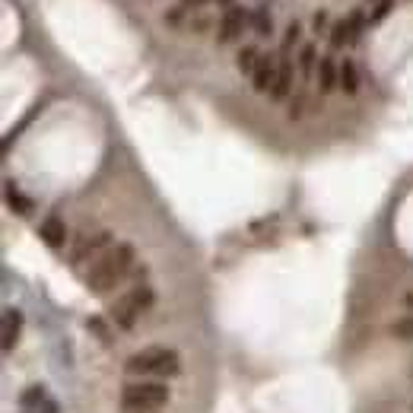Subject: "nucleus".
<instances>
[{"instance_id": "28", "label": "nucleus", "mask_w": 413, "mask_h": 413, "mask_svg": "<svg viewBox=\"0 0 413 413\" xmlns=\"http://www.w3.org/2000/svg\"><path fill=\"white\" fill-rule=\"evenodd\" d=\"M128 413H159V410H128Z\"/></svg>"}, {"instance_id": "19", "label": "nucleus", "mask_w": 413, "mask_h": 413, "mask_svg": "<svg viewBox=\"0 0 413 413\" xmlns=\"http://www.w3.org/2000/svg\"><path fill=\"white\" fill-rule=\"evenodd\" d=\"M344 45H350V23L340 19V23H334V29H330V48H344Z\"/></svg>"}, {"instance_id": "12", "label": "nucleus", "mask_w": 413, "mask_h": 413, "mask_svg": "<svg viewBox=\"0 0 413 413\" xmlns=\"http://www.w3.org/2000/svg\"><path fill=\"white\" fill-rule=\"evenodd\" d=\"M340 90H344L346 96H356V92H360V70H356L353 60H344V64H340Z\"/></svg>"}, {"instance_id": "23", "label": "nucleus", "mask_w": 413, "mask_h": 413, "mask_svg": "<svg viewBox=\"0 0 413 413\" xmlns=\"http://www.w3.org/2000/svg\"><path fill=\"white\" fill-rule=\"evenodd\" d=\"M90 330H96V334L106 340V344L112 340V334H108V328H106V321H102V318H90Z\"/></svg>"}, {"instance_id": "7", "label": "nucleus", "mask_w": 413, "mask_h": 413, "mask_svg": "<svg viewBox=\"0 0 413 413\" xmlns=\"http://www.w3.org/2000/svg\"><path fill=\"white\" fill-rule=\"evenodd\" d=\"M293 74H296V64H293V58H289V51H280L277 80H273V90H271L273 102H283V99H289V92H293Z\"/></svg>"}, {"instance_id": "13", "label": "nucleus", "mask_w": 413, "mask_h": 413, "mask_svg": "<svg viewBox=\"0 0 413 413\" xmlns=\"http://www.w3.org/2000/svg\"><path fill=\"white\" fill-rule=\"evenodd\" d=\"M7 207H10V210H16L19 217H29V213H32V201L19 188H16L13 181H7Z\"/></svg>"}, {"instance_id": "24", "label": "nucleus", "mask_w": 413, "mask_h": 413, "mask_svg": "<svg viewBox=\"0 0 413 413\" xmlns=\"http://www.w3.org/2000/svg\"><path fill=\"white\" fill-rule=\"evenodd\" d=\"M324 23H328V13L321 10V13H315V32H321V29H324Z\"/></svg>"}, {"instance_id": "5", "label": "nucleus", "mask_w": 413, "mask_h": 413, "mask_svg": "<svg viewBox=\"0 0 413 413\" xmlns=\"http://www.w3.org/2000/svg\"><path fill=\"white\" fill-rule=\"evenodd\" d=\"M248 10L239 7V3H233L229 10H223V16H219V29H217V42L219 45H229V42H235V38L245 32L248 26Z\"/></svg>"}, {"instance_id": "26", "label": "nucleus", "mask_w": 413, "mask_h": 413, "mask_svg": "<svg viewBox=\"0 0 413 413\" xmlns=\"http://www.w3.org/2000/svg\"><path fill=\"white\" fill-rule=\"evenodd\" d=\"M404 302H407V308L413 312V293H407V299H404Z\"/></svg>"}, {"instance_id": "6", "label": "nucleus", "mask_w": 413, "mask_h": 413, "mask_svg": "<svg viewBox=\"0 0 413 413\" xmlns=\"http://www.w3.org/2000/svg\"><path fill=\"white\" fill-rule=\"evenodd\" d=\"M112 245V233L108 229H102V233H92V235H80V239L74 242V248H70V264H76L80 267L83 261H90L92 255H99L102 248Z\"/></svg>"}, {"instance_id": "14", "label": "nucleus", "mask_w": 413, "mask_h": 413, "mask_svg": "<svg viewBox=\"0 0 413 413\" xmlns=\"http://www.w3.org/2000/svg\"><path fill=\"white\" fill-rule=\"evenodd\" d=\"M318 51H315V45H302L299 48V74L305 76V80H312V76L318 74Z\"/></svg>"}, {"instance_id": "22", "label": "nucleus", "mask_w": 413, "mask_h": 413, "mask_svg": "<svg viewBox=\"0 0 413 413\" xmlns=\"http://www.w3.org/2000/svg\"><path fill=\"white\" fill-rule=\"evenodd\" d=\"M299 35H302V26H299V23H289V26H286L283 48H280V51H293V45L299 42Z\"/></svg>"}, {"instance_id": "21", "label": "nucleus", "mask_w": 413, "mask_h": 413, "mask_svg": "<svg viewBox=\"0 0 413 413\" xmlns=\"http://www.w3.org/2000/svg\"><path fill=\"white\" fill-rule=\"evenodd\" d=\"M391 334L401 337V340H413V315H407V318H401V321L391 324Z\"/></svg>"}, {"instance_id": "29", "label": "nucleus", "mask_w": 413, "mask_h": 413, "mask_svg": "<svg viewBox=\"0 0 413 413\" xmlns=\"http://www.w3.org/2000/svg\"><path fill=\"white\" fill-rule=\"evenodd\" d=\"M410 378H413V372H410Z\"/></svg>"}, {"instance_id": "18", "label": "nucleus", "mask_w": 413, "mask_h": 413, "mask_svg": "<svg viewBox=\"0 0 413 413\" xmlns=\"http://www.w3.org/2000/svg\"><path fill=\"white\" fill-rule=\"evenodd\" d=\"M346 23H350V45H360L362 29H366V26H369L366 13H362V10H353V13H350V19H346Z\"/></svg>"}, {"instance_id": "8", "label": "nucleus", "mask_w": 413, "mask_h": 413, "mask_svg": "<svg viewBox=\"0 0 413 413\" xmlns=\"http://www.w3.org/2000/svg\"><path fill=\"white\" fill-rule=\"evenodd\" d=\"M38 235H42V242H45L48 248L60 251V248L67 245V223H64L58 213H51V217L42 219V226H38Z\"/></svg>"}, {"instance_id": "15", "label": "nucleus", "mask_w": 413, "mask_h": 413, "mask_svg": "<svg viewBox=\"0 0 413 413\" xmlns=\"http://www.w3.org/2000/svg\"><path fill=\"white\" fill-rule=\"evenodd\" d=\"M258 60H261L258 48H255V45H245V48L239 51V58H235V67H239V74L251 76V74H255V67H258Z\"/></svg>"}, {"instance_id": "11", "label": "nucleus", "mask_w": 413, "mask_h": 413, "mask_svg": "<svg viewBox=\"0 0 413 413\" xmlns=\"http://www.w3.org/2000/svg\"><path fill=\"white\" fill-rule=\"evenodd\" d=\"M19 334H23V315H19L16 308H7V312H3V353L13 350Z\"/></svg>"}, {"instance_id": "17", "label": "nucleus", "mask_w": 413, "mask_h": 413, "mask_svg": "<svg viewBox=\"0 0 413 413\" xmlns=\"http://www.w3.org/2000/svg\"><path fill=\"white\" fill-rule=\"evenodd\" d=\"M251 26H255L258 38H271V32H273V19H271V10H267V7H258L255 13H251Z\"/></svg>"}, {"instance_id": "2", "label": "nucleus", "mask_w": 413, "mask_h": 413, "mask_svg": "<svg viewBox=\"0 0 413 413\" xmlns=\"http://www.w3.org/2000/svg\"><path fill=\"white\" fill-rule=\"evenodd\" d=\"M124 372L134 378H175L181 376V356L175 350H165V346H153V350H140V353L128 356L124 362Z\"/></svg>"}, {"instance_id": "3", "label": "nucleus", "mask_w": 413, "mask_h": 413, "mask_svg": "<svg viewBox=\"0 0 413 413\" xmlns=\"http://www.w3.org/2000/svg\"><path fill=\"white\" fill-rule=\"evenodd\" d=\"M156 302V293H153V286L146 283H137L134 289H128L124 296H118V299L112 302V308H108V318H112L115 328L121 330H134L137 318L146 312V308Z\"/></svg>"}, {"instance_id": "25", "label": "nucleus", "mask_w": 413, "mask_h": 413, "mask_svg": "<svg viewBox=\"0 0 413 413\" xmlns=\"http://www.w3.org/2000/svg\"><path fill=\"white\" fill-rule=\"evenodd\" d=\"M203 3H210V0H181V7H194V10H201Z\"/></svg>"}, {"instance_id": "20", "label": "nucleus", "mask_w": 413, "mask_h": 413, "mask_svg": "<svg viewBox=\"0 0 413 413\" xmlns=\"http://www.w3.org/2000/svg\"><path fill=\"white\" fill-rule=\"evenodd\" d=\"M394 10V0H378L376 3V10L369 13V26H378L382 19H388V13Z\"/></svg>"}, {"instance_id": "16", "label": "nucleus", "mask_w": 413, "mask_h": 413, "mask_svg": "<svg viewBox=\"0 0 413 413\" xmlns=\"http://www.w3.org/2000/svg\"><path fill=\"white\" fill-rule=\"evenodd\" d=\"M19 401H23V407H38V413H54V404L48 401V394L42 388H29Z\"/></svg>"}, {"instance_id": "4", "label": "nucleus", "mask_w": 413, "mask_h": 413, "mask_svg": "<svg viewBox=\"0 0 413 413\" xmlns=\"http://www.w3.org/2000/svg\"><path fill=\"white\" fill-rule=\"evenodd\" d=\"M172 398L169 394V385L153 382V378H137L121 388V404L124 410H159L165 401Z\"/></svg>"}, {"instance_id": "27", "label": "nucleus", "mask_w": 413, "mask_h": 413, "mask_svg": "<svg viewBox=\"0 0 413 413\" xmlns=\"http://www.w3.org/2000/svg\"><path fill=\"white\" fill-rule=\"evenodd\" d=\"M217 3H219V7H226V10L233 7V0H217Z\"/></svg>"}, {"instance_id": "9", "label": "nucleus", "mask_w": 413, "mask_h": 413, "mask_svg": "<svg viewBox=\"0 0 413 413\" xmlns=\"http://www.w3.org/2000/svg\"><path fill=\"white\" fill-rule=\"evenodd\" d=\"M277 60L280 58H273V54H261L255 74H251V83H255L258 92H271L273 90V80H277Z\"/></svg>"}, {"instance_id": "10", "label": "nucleus", "mask_w": 413, "mask_h": 413, "mask_svg": "<svg viewBox=\"0 0 413 413\" xmlns=\"http://www.w3.org/2000/svg\"><path fill=\"white\" fill-rule=\"evenodd\" d=\"M318 90H321V96H328V92H334L340 86V64L330 54H324L321 60H318Z\"/></svg>"}, {"instance_id": "1", "label": "nucleus", "mask_w": 413, "mask_h": 413, "mask_svg": "<svg viewBox=\"0 0 413 413\" xmlns=\"http://www.w3.org/2000/svg\"><path fill=\"white\" fill-rule=\"evenodd\" d=\"M134 273V245L121 242V245H112L108 251L96 258L90 264V273H86V286H90L96 296L112 293L121 280H128Z\"/></svg>"}]
</instances>
